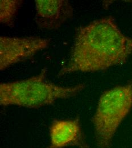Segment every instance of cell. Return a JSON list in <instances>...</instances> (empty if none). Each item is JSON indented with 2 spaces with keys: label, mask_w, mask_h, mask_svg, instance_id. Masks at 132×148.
Listing matches in <instances>:
<instances>
[{
  "label": "cell",
  "mask_w": 132,
  "mask_h": 148,
  "mask_svg": "<svg viewBox=\"0 0 132 148\" xmlns=\"http://www.w3.org/2000/svg\"><path fill=\"white\" fill-rule=\"evenodd\" d=\"M132 108V83L116 86L102 93L92 119L98 148H111L117 130Z\"/></svg>",
  "instance_id": "3"
},
{
  "label": "cell",
  "mask_w": 132,
  "mask_h": 148,
  "mask_svg": "<svg viewBox=\"0 0 132 148\" xmlns=\"http://www.w3.org/2000/svg\"><path fill=\"white\" fill-rule=\"evenodd\" d=\"M50 139L47 148H89L78 119L54 120L50 128Z\"/></svg>",
  "instance_id": "6"
},
{
  "label": "cell",
  "mask_w": 132,
  "mask_h": 148,
  "mask_svg": "<svg viewBox=\"0 0 132 148\" xmlns=\"http://www.w3.org/2000/svg\"><path fill=\"white\" fill-rule=\"evenodd\" d=\"M22 3L23 1L21 0H1L0 22L6 26H13Z\"/></svg>",
  "instance_id": "7"
},
{
  "label": "cell",
  "mask_w": 132,
  "mask_h": 148,
  "mask_svg": "<svg viewBox=\"0 0 132 148\" xmlns=\"http://www.w3.org/2000/svg\"><path fill=\"white\" fill-rule=\"evenodd\" d=\"M132 54V37L124 34L112 17L79 27L67 63L58 75L94 73L125 64Z\"/></svg>",
  "instance_id": "1"
},
{
  "label": "cell",
  "mask_w": 132,
  "mask_h": 148,
  "mask_svg": "<svg viewBox=\"0 0 132 148\" xmlns=\"http://www.w3.org/2000/svg\"><path fill=\"white\" fill-rule=\"evenodd\" d=\"M35 21L38 27L48 30L60 27L74 14V9L67 0H36Z\"/></svg>",
  "instance_id": "5"
},
{
  "label": "cell",
  "mask_w": 132,
  "mask_h": 148,
  "mask_svg": "<svg viewBox=\"0 0 132 148\" xmlns=\"http://www.w3.org/2000/svg\"><path fill=\"white\" fill-rule=\"evenodd\" d=\"M50 40L38 37H0V70L29 59L49 47Z\"/></svg>",
  "instance_id": "4"
},
{
  "label": "cell",
  "mask_w": 132,
  "mask_h": 148,
  "mask_svg": "<svg viewBox=\"0 0 132 148\" xmlns=\"http://www.w3.org/2000/svg\"><path fill=\"white\" fill-rule=\"evenodd\" d=\"M47 68L30 77L0 84V104L37 109L60 99L72 98L81 92L85 84L74 86H58L47 79Z\"/></svg>",
  "instance_id": "2"
}]
</instances>
